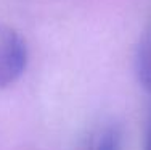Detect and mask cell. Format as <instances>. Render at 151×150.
Listing matches in <instances>:
<instances>
[{"label":"cell","mask_w":151,"mask_h":150,"mask_svg":"<svg viewBox=\"0 0 151 150\" xmlns=\"http://www.w3.org/2000/svg\"><path fill=\"white\" fill-rule=\"evenodd\" d=\"M27 66V45L18 31L0 24V89L10 87Z\"/></svg>","instance_id":"1"},{"label":"cell","mask_w":151,"mask_h":150,"mask_svg":"<svg viewBox=\"0 0 151 150\" xmlns=\"http://www.w3.org/2000/svg\"><path fill=\"white\" fill-rule=\"evenodd\" d=\"M137 68L143 86L151 89V42L143 41L137 53Z\"/></svg>","instance_id":"2"},{"label":"cell","mask_w":151,"mask_h":150,"mask_svg":"<svg viewBox=\"0 0 151 150\" xmlns=\"http://www.w3.org/2000/svg\"><path fill=\"white\" fill-rule=\"evenodd\" d=\"M93 150H121V136L114 128L108 129L100 137Z\"/></svg>","instance_id":"3"},{"label":"cell","mask_w":151,"mask_h":150,"mask_svg":"<svg viewBox=\"0 0 151 150\" xmlns=\"http://www.w3.org/2000/svg\"><path fill=\"white\" fill-rule=\"evenodd\" d=\"M145 150H151V129L148 133V137H146V145H145Z\"/></svg>","instance_id":"4"}]
</instances>
